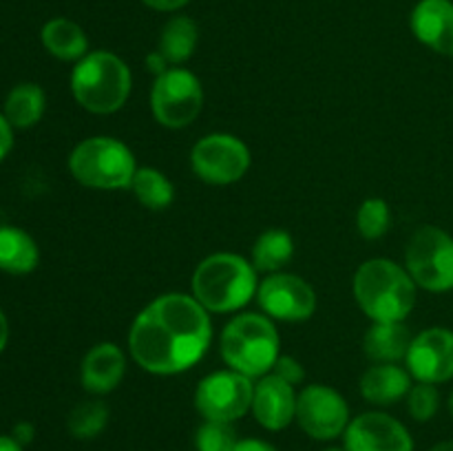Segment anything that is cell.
<instances>
[{
	"label": "cell",
	"mask_w": 453,
	"mask_h": 451,
	"mask_svg": "<svg viewBox=\"0 0 453 451\" xmlns=\"http://www.w3.org/2000/svg\"><path fill=\"white\" fill-rule=\"evenodd\" d=\"M13 149V126L7 122L3 113H0V162L12 153Z\"/></svg>",
	"instance_id": "cell-31"
},
{
	"label": "cell",
	"mask_w": 453,
	"mask_h": 451,
	"mask_svg": "<svg viewBox=\"0 0 453 451\" xmlns=\"http://www.w3.org/2000/svg\"><path fill=\"white\" fill-rule=\"evenodd\" d=\"M296 423L312 440L330 442L349 424V405L327 385H308L296 396Z\"/></svg>",
	"instance_id": "cell-11"
},
{
	"label": "cell",
	"mask_w": 453,
	"mask_h": 451,
	"mask_svg": "<svg viewBox=\"0 0 453 451\" xmlns=\"http://www.w3.org/2000/svg\"><path fill=\"white\" fill-rule=\"evenodd\" d=\"M131 69L111 51H88L71 71V93L88 113L109 115L131 96Z\"/></svg>",
	"instance_id": "cell-4"
},
{
	"label": "cell",
	"mask_w": 453,
	"mask_h": 451,
	"mask_svg": "<svg viewBox=\"0 0 453 451\" xmlns=\"http://www.w3.org/2000/svg\"><path fill=\"white\" fill-rule=\"evenodd\" d=\"M429 451H453V440H441L432 447Z\"/></svg>",
	"instance_id": "cell-38"
},
{
	"label": "cell",
	"mask_w": 453,
	"mask_h": 451,
	"mask_svg": "<svg viewBox=\"0 0 453 451\" xmlns=\"http://www.w3.org/2000/svg\"><path fill=\"white\" fill-rule=\"evenodd\" d=\"M252 394H255V383L246 374L234 370L212 371L199 380L195 407L203 420L234 423L250 411Z\"/></svg>",
	"instance_id": "cell-9"
},
{
	"label": "cell",
	"mask_w": 453,
	"mask_h": 451,
	"mask_svg": "<svg viewBox=\"0 0 453 451\" xmlns=\"http://www.w3.org/2000/svg\"><path fill=\"white\" fill-rule=\"evenodd\" d=\"M12 436L16 438V440L20 442L22 447H27V445H29V442L34 440V438H35V429H34V424L27 423V420H22V423H18L16 427L12 429Z\"/></svg>",
	"instance_id": "cell-35"
},
{
	"label": "cell",
	"mask_w": 453,
	"mask_h": 451,
	"mask_svg": "<svg viewBox=\"0 0 453 451\" xmlns=\"http://www.w3.org/2000/svg\"><path fill=\"white\" fill-rule=\"evenodd\" d=\"M40 250L29 233L16 226H0V270L9 274H29L38 268Z\"/></svg>",
	"instance_id": "cell-21"
},
{
	"label": "cell",
	"mask_w": 453,
	"mask_h": 451,
	"mask_svg": "<svg viewBox=\"0 0 453 451\" xmlns=\"http://www.w3.org/2000/svg\"><path fill=\"white\" fill-rule=\"evenodd\" d=\"M195 175L212 186L234 184L250 168V149L230 133H211L190 153Z\"/></svg>",
	"instance_id": "cell-10"
},
{
	"label": "cell",
	"mask_w": 453,
	"mask_h": 451,
	"mask_svg": "<svg viewBox=\"0 0 453 451\" xmlns=\"http://www.w3.org/2000/svg\"><path fill=\"white\" fill-rule=\"evenodd\" d=\"M7 340H9V323H7V317H4V312L0 310V354H3V349L7 348Z\"/></svg>",
	"instance_id": "cell-37"
},
{
	"label": "cell",
	"mask_w": 453,
	"mask_h": 451,
	"mask_svg": "<svg viewBox=\"0 0 453 451\" xmlns=\"http://www.w3.org/2000/svg\"><path fill=\"white\" fill-rule=\"evenodd\" d=\"M410 27L420 44L453 57V0H418L411 9Z\"/></svg>",
	"instance_id": "cell-16"
},
{
	"label": "cell",
	"mask_w": 453,
	"mask_h": 451,
	"mask_svg": "<svg viewBox=\"0 0 453 451\" xmlns=\"http://www.w3.org/2000/svg\"><path fill=\"white\" fill-rule=\"evenodd\" d=\"M44 106H47V97L42 88L34 82H22L9 91L3 115L13 128H31L42 119Z\"/></svg>",
	"instance_id": "cell-23"
},
{
	"label": "cell",
	"mask_w": 453,
	"mask_h": 451,
	"mask_svg": "<svg viewBox=\"0 0 453 451\" xmlns=\"http://www.w3.org/2000/svg\"><path fill=\"white\" fill-rule=\"evenodd\" d=\"M239 436L233 423L219 420H203L202 427L195 433V449L197 451H233Z\"/></svg>",
	"instance_id": "cell-28"
},
{
	"label": "cell",
	"mask_w": 453,
	"mask_h": 451,
	"mask_svg": "<svg viewBox=\"0 0 453 451\" xmlns=\"http://www.w3.org/2000/svg\"><path fill=\"white\" fill-rule=\"evenodd\" d=\"M146 69H149L150 73L157 78V75L166 73V71L171 69V62H168L162 53H159V49H155V51H150L149 56H146Z\"/></svg>",
	"instance_id": "cell-34"
},
{
	"label": "cell",
	"mask_w": 453,
	"mask_h": 451,
	"mask_svg": "<svg viewBox=\"0 0 453 451\" xmlns=\"http://www.w3.org/2000/svg\"><path fill=\"white\" fill-rule=\"evenodd\" d=\"M0 451H25V447L12 433H0Z\"/></svg>",
	"instance_id": "cell-36"
},
{
	"label": "cell",
	"mask_w": 453,
	"mask_h": 451,
	"mask_svg": "<svg viewBox=\"0 0 453 451\" xmlns=\"http://www.w3.org/2000/svg\"><path fill=\"white\" fill-rule=\"evenodd\" d=\"M270 374L279 376V378L286 380V383H290V385H295V387L299 383H303V378H305L303 365H301L296 358L286 356V354H281V356L277 358V363H274V367Z\"/></svg>",
	"instance_id": "cell-30"
},
{
	"label": "cell",
	"mask_w": 453,
	"mask_h": 451,
	"mask_svg": "<svg viewBox=\"0 0 453 451\" xmlns=\"http://www.w3.org/2000/svg\"><path fill=\"white\" fill-rule=\"evenodd\" d=\"M361 396L376 407H389L407 398L411 374L398 363H376L361 376Z\"/></svg>",
	"instance_id": "cell-18"
},
{
	"label": "cell",
	"mask_w": 453,
	"mask_h": 451,
	"mask_svg": "<svg viewBox=\"0 0 453 451\" xmlns=\"http://www.w3.org/2000/svg\"><path fill=\"white\" fill-rule=\"evenodd\" d=\"M357 228L361 233V237L367 239V241H374V239L383 237L392 228V210H389V203L380 197L365 199L358 206Z\"/></svg>",
	"instance_id": "cell-27"
},
{
	"label": "cell",
	"mask_w": 453,
	"mask_h": 451,
	"mask_svg": "<svg viewBox=\"0 0 453 451\" xmlns=\"http://www.w3.org/2000/svg\"><path fill=\"white\" fill-rule=\"evenodd\" d=\"M345 451H414L410 429L385 411H365L349 420L343 433Z\"/></svg>",
	"instance_id": "cell-14"
},
{
	"label": "cell",
	"mask_w": 453,
	"mask_h": 451,
	"mask_svg": "<svg viewBox=\"0 0 453 451\" xmlns=\"http://www.w3.org/2000/svg\"><path fill=\"white\" fill-rule=\"evenodd\" d=\"M295 256V239L281 228H270L252 246V265L257 272H281Z\"/></svg>",
	"instance_id": "cell-24"
},
{
	"label": "cell",
	"mask_w": 453,
	"mask_h": 451,
	"mask_svg": "<svg viewBox=\"0 0 453 451\" xmlns=\"http://www.w3.org/2000/svg\"><path fill=\"white\" fill-rule=\"evenodd\" d=\"M447 407H449V416L453 418V392H451V396H449V402H447Z\"/></svg>",
	"instance_id": "cell-39"
},
{
	"label": "cell",
	"mask_w": 453,
	"mask_h": 451,
	"mask_svg": "<svg viewBox=\"0 0 453 451\" xmlns=\"http://www.w3.org/2000/svg\"><path fill=\"white\" fill-rule=\"evenodd\" d=\"M352 290L358 308L374 323H403L414 310L418 294V286L405 265L383 256L365 261L357 270Z\"/></svg>",
	"instance_id": "cell-2"
},
{
	"label": "cell",
	"mask_w": 453,
	"mask_h": 451,
	"mask_svg": "<svg viewBox=\"0 0 453 451\" xmlns=\"http://www.w3.org/2000/svg\"><path fill=\"white\" fill-rule=\"evenodd\" d=\"M257 290L255 265L233 252L206 256L193 272V296L208 312H237L250 303Z\"/></svg>",
	"instance_id": "cell-3"
},
{
	"label": "cell",
	"mask_w": 453,
	"mask_h": 451,
	"mask_svg": "<svg viewBox=\"0 0 453 451\" xmlns=\"http://www.w3.org/2000/svg\"><path fill=\"white\" fill-rule=\"evenodd\" d=\"M323 451H345V447H327V449Z\"/></svg>",
	"instance_id": "cell-40"
},
{
	"label": "cell",
	"mask_w": 453,
	"mask_h": 451,
	"mask_svg": "<svg viewBox=\"0 0 453 451\" xmlns=\"http://www.w3.org/2000/svg\"><path fill=\"white\" fill-rule=\"evenodd\" d=\"M296 396L299 394L295 392V385L286 383L274 374H265L257 378L250 411L264 429L281 432L295 423Z\"/></svg>",
	"instance_id": "cell-15"
},
{
	"label": "cell",
	"mask_w": 453,
	"mask_h": 451,
	"mask_svg": "<svg viewBox=\"0 0 453 451\" xmlns=\"http://www.w3.org/2000/svg\"><path fill=\"white\" fill-rule=\"evenodd\" d=\"M281 340L273 318L264 314H237L226 323L221 332V358L230 370L246 374L248 378H261L270 374L281 356Z\"/></svg>",
	"instance_id": "cell-5"
},
{
	"label": "cell",
	"mask_w": 453,
	"mask_h": 451,
	"mask_svg": "<svg viewBox=\"0 0 453 451\" xmlns=\"http://www.w3.org/2000/svg\"><path fill=\"white\" fill-rule=\"evenodd\" d=\"M149 9L153 11H162V13H175L180 9H184L190 0H142Z\"/></svg>",
	"instance_id": "cell-32"
},
{
	"label": "cell",
	"mask_w": 453,
	"mask_h": 451,
	"mask_svg": "<svg viewBox=\"0 0 453 451\" xmlns=\"http://www.w3.org/2000/svg\"><path fill=\"white\" fill-rule=\"evenodd\" d=\"M405 270L427 292L453 290V237L438 226H420L405 248Z\"/></svg>",
	"instance_id": "cell-7"
},
{
	"label": "cell",
	"mask_w": 453,
	"mask_h": 451,
	"mask_svg": "<svg viewBox=\"0 0 453 451\" xmlns=\"http://www.w3.org/2000/svg\"><path fill=\"white\" fill-rule=\"evenodd\" d=\"M131 190L137 202L149 210H166L175 199V186L153 166H137L135 177L131 181Z\"/></svg>",
	"instance_id": "cell-25"
},
{
	"label": "cell",
	"mask_w": 453,
	"mask_h": 451,
	"mask_svg": "<svg viewBox=\"0 0 453 451\" xmlns=\"http://www.w3.org/2000/svg\"><path fill=\"white\" fill-rule=\"evenodd\" d=\"M414 336L403 323H374L363 336V352L374 363H401Z\"/></svg>",
	"instance_id": "cell-19"
},
{
	"label": "cell",
	"mask_w": 453,
	"mask_h": 451,
	"mask_svg": "<svg viewBox=\"0 0 453 451\" xmlns=\"http://www.w3.org/2000/svg\"><path fill=\"white\" fill-rule=\"evenodd\" d=\"M109 416V407L97 401V398H91V401L78 402L71 409L69 418H66V427H69L71 436L78 438V440H93L106 429Z\"/></svg>",
	"instance_id": "cell-26"
},
{
	"label": "cell",
	"mask_w": 453,
	"mask_h": 451,
	"mask_svg": "<svg viewBox=\"0 0 453 451\" xmlns=\"http://www.w3.org/2000/svg\"><path fill=\"white\" fill-rule=\"evenodd\" d=\"M233 451H277V447L270 445L268 440H261V438H239Z\"/></svg>",
	"instance_id": "cell-33"
},
{
	"label": "cell",
	"mask_w": 453,
	"mask_h": 451,
	"mask_svg": "<svg viewBox=\"0 0 453 451\" xmlns=\"http://www.w3.org/2000/svg\"><path fill=\"white\" fill-rule=\"evenodd\" d=\"M257 301L265 317L286 323L308 321L317 312V292L296 274H270L257 290Z\"/></svg>",
	"instance_id": "cell-12"
},
{
	"label": "cell",
	"mask_w": 453,
	"mask_h": 451,
	"mask_svg": "<svg viewBox=\"0 0 453 451\" xmlns=\"http://www.w3.org/2000/svg\"><path fill=\"white\" fill-rule=\"evenodd\" d=\"M124 374H127V358L119 345L97 343L93 345L82 358V367H80V383L87 392L102 396L109 394L122 383Z\"/></svg>",
	"instance_id": "cell-17"
},
{
	"label": "cell",
	"mask_w": 453,
	"mask_h": 451,
	"mask_svg": "<svg viewBox=\"0 0 453 451\" xmlns=\"http://www.w3.org/2000/svg\"><path fill=\"white\" fill-rule=\"evenodd\" d=\"M441 409V392L436 385L416 383L407 394V411L416 423H429Z\"/></svg>",
	"instance_id": "cell-29"
},
{
	"label": "cell",
	"mask_w": 453,
	"mask_h": 451,
	"mask_svg": "<svg viewBox=\"0 0 453 451\" xmlns=\"http://www.w3.org/2000/svg\"><path fill=\"white\" fill-rule=\"evenodd\" d=\"M42 47L62 62H80L88 53V38L78 22L69 18H51L40 31Z\"/></svg>",
	"instance_id": "cell-20"
},
{
	"label": "cell",
	"mask_w": 453,
	"mask_h": 451,
	"mask_svg": "<svg viewBox=\"0 0 453 451\" xmlns=\"http://www.w3.org/2000/svg\"><path fill=\"white\" fill-rule=\"evenodd\" d=\"M203 106V88L197 75L181 66H171L157 75L150 88L153 118L166 128H184L197 119Z\"/></svg>",
	"instance_id": "cell-8"
},
{
	"label": "cell",
	"mask_w": 453,
	"mask_h": 451,
	"mask_svg": "<svg viewBox=\"0 0 453 451\" xmlns=\"http://www.w3.org/2000/svg\"><path fill=\"white\" fill-rule=\"evenodd\" d=\"M416 383L441 385L453 378V330L427 327L411 339L405 358Z\"/></svg>",
	"instance_id": "cell-13"
},
{
	"label": "cell",
	"mask_w": 453,
	"mask_h": 451,
	"mask_svg": "<svg viewBox=\"0 0 453 451\" xmlns=\"http://www.w3.org/2000/svg\"><path fill=\"white\" fill-rule=\"evenodd\" d=\"M69 171L75 181L96 190L131 188L137 162L131 149L115 137H88L69 155Z\"/></svg>",
	"instance_id": "cell-6"
},
{
	"label": "cell",
	"mask_w": 453,
	"mask_h": 451,
	"mask_svg": "<svg viewBox=\"0 0 453 451\" xmlns=\"http://www.w3.org/2000/svg\"><path fill=\"white\" fill-rule=\"evenodd\" d=\"M211 340V312L195 296L181 292H168L150 301L128 332L133 361L157 376L181 374L197 365Z\"/></svg>",
	"instance_id": "cell-1"
},
{
	"label": "cell",
	"mask_w": 453,
	"mask_h": 451,
	"mask_svg": "<svg viewBox=\"0 0 453 451\" xmlns=\"http://www.w3.org/2000/svg\"><path fill=\"white\" fill-rule=\"evenodd\" d=\"M199 29L197 22L188 16L175 13L168 18L166 25L162 27L159 34V53L171 62V66H180L193 57L195 49H197Z\"/></svg>",
	"instance_id": "cell-22"
}]
</instances>
